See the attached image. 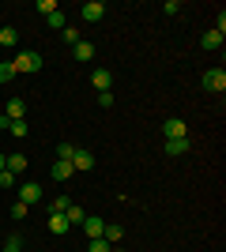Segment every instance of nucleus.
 <instances>
[{
  "label": "nucleus",
  "instance_id": "26",
  "mask_svg": "<svg viewBox=\"0 0 226 252\" xmlns=\"http://www.w3.org/2000/svg\"><path fill=\"white\" fill-rule=\"evenodd\" d=\"M72 155H75L72 143H61V147H57V158H61V162H72Z\"/></svg>",
  "mask_w": 226,
  "mask_h": 252
},
{
  "label": "nucleus",
  "instance_id": "12",
  "mask_svg": "<svg viewBox=\"0 0 226 252\" xmlns=\"http://www.w3.org/2000/svg\"><path fill=\"white\" fill-rule=\"evenodd\" d=\"M49 173H53V181H61V185H65L75 169H72V162H53V169H49Z\"/></svg>",
  "mask_w": 226,
  "mask_h": 252
},
{
  "label": "nucleus",
  "instance_id": "7",
  "mask_svg": "<svg viewBox=\"0 0 226 252\" xmlns=\"http://www.w3.org/2000/svg\"><path fill=\"white\" fill-rule=\"evenodd\" d=\"M91 87L102 94V91H109V87H113V75H109L106 68H95V72H91Z\"/></svg>",
  "mask_w": 226,
  "mask_h": 252
},
{
  "label": "nucleus",
  "instance_id": "4",
  "mask_svg": "<svg viewBox=\"0 0 226 252\" xmlns=\"http://www.w3.org/2000/svg\"><path fill=\"white\" fill-rule=\"evenodd\" d=\"M15 189H19V203H27V207L42 203V189H38L34 181H27V185H15Z\"/></svg>",
  "mask_w": 226,
  "mask_h": 252
},
{
  "label": "nucleus",
  "instance_id": "14",
  "mask_svg": "<svg viewBox=\"0 0 226 252\" xmlns=\"http://www.w3.org/2000/svg\"><path fill=\"white\" fill-rule=\"evenodd\" d=\"M0 45H4V49H15V45H19V34H15V27H0Z\"/></svg>",
  "mask_w": 226,
  "mask_h": 252
},
{
  "label": "nucleus",
  "instance_id": "22",
  "mask_svg": "<svg viewBox=\"0 0 226 252\" xmlns=\"http://www.w3.org/2000/svg\"><path fill=\"white\" fill-rule=\"evenodd\" d=\"M19 249H23V237H19V233H11L8 241H4V249H0V252H19Z\"/></svg>",
  "mask_w": 226,
  "mask_h": 252
},
{
  "label": "nucleus",
  "instance_id": "8",
  "mask_svg": "<svg viewBox=\"0 0 226 252\" xmlns=\"http://www.w3.org/2000/svg\"><path fill=\"white\" fill-rule=\"evenodd\" d=\"M49 233H57V237H65V233H68L65 211H49Z\"/></svg>",
  "mask_w": 226,
  "mask_h": 252
},
{
  "label": "nucleus",
  "instance_id": "18",
  "mask_svg": "<svg viewBox=\"0 0 226 252\" xmlns=\"http://www.w3.org/2000/svg\"><path fill=\"white\" fill-rule=\"evenodd\" d=\"M65 219H68V226H72V222H83V219H87V211L79 207V203H68V211H65Z\"/></svg>",
  "mask_w": 226,
  "mask_h": 252
},
{
  "label": "nucleus",
  "instance_id": "33",
  "mask_svg": "<svg viewBox=\"0 0 226 252\" xmlns=\"http://www.w3.org/2000/svg\"><path fill=\"white\" fill-rule=\"evenodd\" d=\"M109 252H121V249H109Z\"/></svg>",
  "mask_w": 226,
  "mask_h": 252
},
{
  "label": "nucleus",
  "instance_id": "17",
  "mask_svg": "<svg viewBox=\"0 0 226 252\" xmlns=\"http://www.w3.org/2000/svg\"><path fill=\"white\" fill-rule=\"evenodd\" d=\"M223 42H226V38H223L219 31H207L204 38H200V45H204V49H223Z\"/></svg>",
  "mask_w": 226,
  "mask_h": 252
},
{
  "label": "nucleus",
  "instance_id": "3",
  "mask_svg": "<svg viewBox=\"0 0 226 252\" xmlns=\"http://www.w3.org/2000/svg\"><path fill=\"white\" fill-rule=\"evenodd\" d=\"M162 136L166 139H189V125H185L181 117H170V121L162 125Z\"/></svg>",
  "mask_w": 226,
  "mask_h": 252
},
{
  "label": "nucleus",
  "instance_id": "5",
  "mask_svg": "<svg viewBox=\"0 0 226 252\" xmlns=\"http://www.w3.org/2000/svg\"><path fill=\"white\" fill-rule=\"evenodd\" d=\"M79 15H83L87 23H98L102 15H106V4H102V0H87L83 8H79Z\"/></svg>",
  "mask_w": 226,
  "mask_h": 252
},
{
  "label": "nucleus",
  "instance_id": "15",
  "mask_svg": "<svg viewBox=\"0 0 226 252\" xmlns=\"http://www.w3.org/2000/svg\"><path fill=\"white\" fill-rule=\"evenodd\" d=\"M102 237H106L109 245H117L121 237H125V226H117V222H106V230H102Z\"/></svg>",
  "mask_w": 226,
  "mask_h": 252
},
{
  "label": "nucleus",
  "instance_id": "30",
  "mask_svg": "<svg viewBox=\"0 0 226 252\" xmlns=\"http://www.w3.org/2000/svg\"><path fill=\"white\" fill-rule=\"evenodd\" d=\"M49 211H68V196H57V200L49 203Z\"/></svg>",
  "mask_w": 226,
  "mask_h": 252
},
{
  "label": "nucleus",
  "instance_id": "2",
  "mask_svg": "<svg viewBox=\"0 0 226 252\" xmlns=\"http://www.w3.org/2000/svg\"><path fill=\"white\" fill-rule=\"evenodd\" d=\"M11 68H15V75L19 72H42V53H19L11 61Z\"/></svg>",
  "mask_w": 226,
  "mask_h": 252
},
{
  "label": "nucleus",
  "instance_id": "21",
  "mask_svg": "<svg viewBox=\"0 0 226 252\" xmlns=\"http://www.w3.org/2000/svg\"><path fill=\"white\" fill-rule=\"evenodd\" d=\"M45 23L53 27V31H65L68 23H65V11H53V15H45Z\"/></svg>",
  "mask_w": 226,
  "mask_h": 252
},
{
  "label": "nucleus",
  "instance_id": "9",
  "mask_svg": "<svg viewBox=\"0 0 226 252\" xmlns=\"http://www.w3.org/2000/svg\"><path fill=\"white\" fill-rule=\"evenodd\" d=\"M72 169H95V155H91V151H83V147H75Z\"/></svg>",
  "mask_w": 226,
  "mask_h": 252
},
{
  "label": "nucleus",
  "instance_id": "16",
  "mask_svg": "<svg viewBox=\"0 0 226 252\" xmlns=\"http://www.w3.org/2000/svg\"><path fill=\"white\" fill-rule=\"evenodd\" d=\"M27 166H31V158H27V155H8V169L15 173V177H19Z\"/></svg>",
  "mask_w": 226,
  "mask_h": 252
},
{
  "label": "nucleus",
  "instance_id": "28",
  "mask_svg": "<svg viewBox=\"0 0 226 252\" xmlns=\"http://www.w3.org/2000/svg\"><path fill=\"white\" fill-rule=\"evenodd\" d=\"M38 11H42V15H53V11H57V0H38Z\"/></svg>",
  "mask_w": 226,
  "mask_h": 252
},
{
  "label": "nucleus",
  "instance_id": "24",
  "mask_svg": "<svg viewBox=\"0 0 226 252\" xmlns=\"http://www.w3.org/2000/svg\"><path fill=\"white\" fill-rule=\"evenodd\" d=\"M8 79H15V68L11 61H0V83H8Z\"/></svg>",
  "mask_w": 226,
  "mask_h": 252
},
{
  "label": "nucleus",
  "instance_id": "25",
  "mask_svg": "<svg viewBox=\"0 0 226 252\" xmlns=\"http://www.w3.org/2000/svg\"><path fill=\"white\" fill-rule=\"evenodd\" d=\"M61 38H65L68 45H75V42H83V38H79V31H75V27H65V31H61Z\"/></svg>",
  "mask_w": 226,
  "mask_h": 252
},
{
  "label": "nucleus",
  "instance_id": "13",
  "mask_svg": "<svg viewBox=\"0 0 226 252\" xmlns=\"http://www.w3.org/2000/svg\"><path fill=\"white\" fill-rule=\"evenodd\" d=\"M23 113H27V102H23V98H11L4 117H8V121H23Z\"/></svg>",
  "mask_w": 226,
  "mask_h": 252
},
{
  "label": "nucleus",
  "instance_id": "20",
  "mask_svg": "<svg viewBox=\"0 0 226 252\" xmlns=\"http://www.w3.org/2000/svg\"><path fill=\"white\" fill-rule=\"evenodd\" d=\"M8 132H11L15 139H23L27 132H31V128H27V121H8Z\"/></svg>",
  "mask_w": 226,
  "mask_h": 252
},
{
  "label": "nucleus",
  "instance_id": "31",
  "mask_svg": "<svg viewBox=\"0 0 226 252\" xmlns=\"http://www.w3.org/2000/svg\"><path fill=\"white\" fill-rule=\"evenodd\" d=\"M162 11H166V15H177V11H181V0H166V8H162Z\"/></svg>",
  "mask_w": 226,
  "mask_h": 252
},
{
  "label": "nucleus",
  "instance_id": "19",
  "mask_svg": "<svg viewBox=\"0 0 226 252\" xmlns=\"http://www.w3.org/2000/svg\"><path fill=\"white\" fill-rule=\"evenodd\" d=\"M15 185H19V177H15V173H11V169H0V189H15Z\"/></svg>",
  "mask_w": 226,
  "mask_h": 252
},
{
  "label": "nucleus",
  "instance_id": "11",
  "mask_svg": "<svg viewBox=\"0 0 226 252\" xmlns=\"http://www.w3.org/2000/svg\"><path fill=\"white\" fill-rule=\"evenodd\" d=\"M72 53H75V61H91V57H95V42H75L72 45Z\"/></svg>",
  "mask_w": 226,
  "mask_h": 252
},
{
  "label": "nucleus",
  "instance_id": "32",
  "mask_svg": "<svg viewBox=\"0 0 226 252\" xmlns=\"http://www.w3.org/2000/svg\"><path fill=\"white\" fill-rule=\"evenodd\" d=\"M0 169H8V155H0Z\"/></svg>",
  "mask_w": 226,
  "mask_h": 252
},
{
  "label": "nucleus",
  "instance_id": "27",
  "mask_svg": "<svg viewBox=\"0 0 226 252\" xmlns=\"http://www.w3.org/2000/svg\"><path fill=\"white\" fill-rule=\"evenodd\" d=\"M27 211H31L27 203H19V200H15V203H11V219H27Z\"/></svg>",
  "mask_w": 226,
  "mask_h": 252
},
{
  "label": "nucleus",
  "instance_id": "10",
  "mask_svg": "<svg viewBox=\"0 0 226 252\" xmlns=\"http://www.w3.org/2000/svg\"><path fill=\"white\" fill-rule=\"evenodd\" d=\"M166 155H170V158L189 155V139H166Z\"/></svg>",
  "mask_w": 226,
  "mask_h": 252
},
{
  "label": "nucleus",
  "instance_id": "1",
  "mask_svg": "<svg viewBox=\"0 0 226 252\" xmlns=\"http://www.w3.org/2000/svg\"><path fill=\"white\" fill-rule=\"evenodd\" d=\"M200 83H204L207 94H223V91H226V72H223V68H207Z\"/></svg>",
  "mask_w": 226,
  "mask_h": 252
},
{
  "label": "nucleus",
  "instance_id": "6",
  "mask_svg": "<svg viewBox=\"0 0 226 252\" xmlns=\"http://www.w3.org/2000/svg\"><path fill=\"white\" fill-rule=\"evenodd\" d=\"M102 230H106V219H98V215H87L83 219V233L95 241V237H102Z\"/></svg>",
  "mask_w": 226,
  "mask_h": 252
},
{
  "label": "nucleus",
  "instance_id": "29",
  "mask_svg": "<svg viewBox=\"0 0 226 252\" xmlns=\"http://www.w3.org/2000/svg\"><path fill=\"white\" fill-rule=\"evenodd\" d=\"M113 102H117V98H113V91H102V94H98V105H106V109H109Z\"/></svg>",
  "mask_w": 226,
  "mask_h": 252
},
{
  "label": "nucleus",
  "instance_id": "23",
  "mask_svg": "<svg viewBox=\"0 0 226 252\" xmlns=\"http://www.w3.org/2000/svg\"><path fill=\"white\" fill-rule=\"evenodd\" d=\"M109 249H113V245H109L106 237H95V241L87 245V252H109Z\"/></svg>",
  "mask_w": 226,
  "mask_h": 252
}]
</instances>
